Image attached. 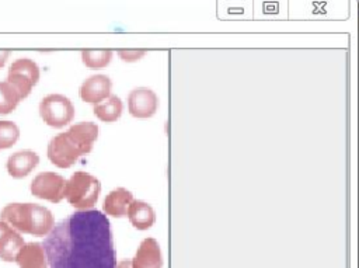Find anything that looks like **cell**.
I'll list each match as a JSON object with an SVG mask.
<instances>
[{"label":"cell","instance_id":"obj_1","mask_svg":"<svg viewBox=\"0 0 359 268\" xmlns=\"http://www.w3.org/2000/svg\"><path fill=\"white\" fill-rule=\"evenodd\" d=\"M42 247L50 268H115L111 223L97 209L77 210L53 226Z\"/></svg>","mask_w":359,"mask_h":268},{"label":"cell","instance_id":"obj_2","mask_svg":"<svg viewBox=\"0 0 359 268\" xmlns=\"http://www.w3.org/2000/svg\"><path fill=\"white\" fill-rule=\"evenodd\" d=\"M1 222L7 223L18 233L45 237L55 226L52 212L38 203L11 202L0 212Z\"/></svg>","mask_w":359,"mask_h":268},{"label":"cell","instance_id":"obj_3","mask_svg":"<svg viewBox=\"0 0 359 268\" xmlns=\"http://www.w3.org/2000/svg\"><path fill=\"white\" fill-rule=\"evenodd\" d=\"M101 182L97 177L86 171H76L69 181H66L65 198L77 210L93 209L98 201Z\"/></svg>","mask_w":359,"mask_h":268},{"label":"cell","instance_id":"obj_4","mask_svg":"<svg viewBox=\"0 0 359 268\" xmlns=\"http://www.w3.org/2000/svg\"><path fill=\"white\" fill-rule=\"evenodd\" d=\"M39 115L52 128H62L72 122L74 116L73 102L62 94H48L41 100Z\"/></svg>","mask_w":359,"mask_h":268},{"label":"cell","instance_id":"obj_5","mask_svg":"<svg viewBox=\"0 0 359 268\" xmlns=\"http://www.w3.org/2000/svg\"><path fill=\"white\" fill-rule=\"evenodd\" d=\"M39 76V67L34 60L28 58H20L10 65L6 81L18 93L20 98L24 100L28 97L32 87L38 83Z\"/></svg>","mask_w":359,"mask_h":268},{"label":"cell","instance_id":"obj_6","mask_svg":"<svg viewBox=\"0 0 359 268\" xmlns=\"http://www.w3.org/2000/svg\"><path fill=\"white\" fill-rule=\"evenodd\" d=\"M80 156H83L81 149L67 132L57 133L48 143V159L56 167L69 168L79 160Z\"/></svg>","mask_w":359,"mask_h":268},{"label":"cell","instance_id":"obj_7","mask_svg":"<svg viewBox=\"0 0 359 268\" xmlns=\"http://www.w3.org/2000/svg\"><path fill=\"white\" fill-rule=\"evenodd\" d=\"M66 180L52 171H43L31 181V194L36 198L57 203L65 198Z\"/></svg>","mask_w":359,"mask_h":268},{"label":"cell","instance_id":"obj_8","mask_svg":"<svg viewBox=\"0 0 359 268\" xmlns=\"http://www.w3.org/2000/svg\"><path fill=\"white\" fill-rule=\"evenodd\" d=\"M158 108L157 94L146 87L135 88L128 95V109L135 118H150Z\"/></svg>","mask_w":359,"mask_h":268},{"label":"cell","instance_id":"obj_9","mask_svg":"<svg viewBox=\"0 0 359 268\" xmlns=\"http://www.w3.org/2000/svg\"><path fill=\"white\" fill-rule=\"evenodd\" d=\"M112 81L107 74H94L87 77L80 87V97L84 102L98 104L111 95Z\"/></svg>","mask_w":359,"mask_h":268},{"label":"cell","instance_id":"obj_10","mask_svg":"<svg viewBox=\"0 0 359 268\" xmlns=\"http://www.w3.org/2000/svg\"><path fill=\"white\" fill-rule=\"evenodd\" d=\"M130 261L132 268H163L164 260L157 240L153 237L142 240L135 257Z\"/></svg>","mask_w":359,"mask_h":268},{"label":"cell","instance_id":"obj_11","mask_svg":"<svg viewBox=\"0 0 359 268\" xmlns=\"http://www.w3.org/2000/svg\"><path fill=\"white\" fill-rule=\"evenodd\" d=\"M39 163V156L32 150H20L13 153L7 163V171L13 178L27 177Z\"/></svg>","mask_w":359,"mask_h":268},{"label":"cell","instance_id":"obj_12","mask_svg":"<svg viewBox=\"0 0 359 268\" xmlns=\"http://www.w3.org/2000/svg\"><path fill=\"white\" fill-rule=\"evenodd\" d=\"M22 236L0 220V258L7 262L15 261V257L24 246Z\"/></svg>","mask_w":359,"mask_h":268},{"label":"cell","instance_id":"obj_13","mask_svg":"<svg viewBox=\"0 0 359 268\" xmlns=\"http://www.w3.org/2000/svg\"><path fill=\"white\" fill-rule=\"evenodd\" d=\"M15 262L20 268H48L45 250L42 244L36 241L24 243L15 257Z\"/></svg>","mask_w":359,"mask_h":268},{"label":"cell","instance_id":"obj_14","mask_svg":"<svg viewBox=\"0 0 359 268\" xmlns=\"http://www.w3.org/2000/svg\"><path fill=\"white\" fill-rule=\"evenodd\" d=\"M66 132L79 145L83 154H87L93 150V145L98 138V126L94 122L88 121L74 123Z\"/></svg>","mask_w":359,"mask_h":268},{"label":"cell","instance_id":"obj_15","mask_svg":"<svg viewBox=\"0 0 359 268\" xmlns=\"http://www.w3.org/2000/svg\"><path fill=\"white\" fill-rule=\"evenodd\" d=\"M133 201V195L126 188L112 189L105 198L102 203V210L114 217H121L126 215L128 206Z\"/></svg>","mask_w":359,"mask_h":268},{"label":"cell","instance_id":"obj_16","mask_svg":"<svg viewBox=\"0 0 359 268\" xmlns=\"http://www.w3.org/2000/svg\"><path fill=\"white\" fill-rule=\"evenodd\" d=\"M126 216L129 217L132 226L136 227L137 230L150 229L156 220V213L153 208L144 201H137V199H133L130 202L126 210Z\"/></svg>","mask_w":359,"mask_h":268},{"label":"cell","instance_id":"obj_17","mask_svg":"<svg viewBox=\"0 0 359 268\" xmlns=\"http://www.w3.org/2000/svg\"><path fill=\"white\" fill-rule=\"evenodd\" d=\"M123 111L122 100L118 95H109L107 100L94 104V114L102 122H115Z\"/></svg>","mask_w":359,"mask_h":268},{"label":"cell","instance_id":"obj_18","mask_svg":"<svg viewBox=\"0 0 359 268\" xmlns=\"http://www.w3.org/2000/svg\"><path fill=\"white\" fill-rule=\"evenodd\" d=\"M81 60L90 69H102L112 60L111 49H84L81 51Z\"/></svg>","mask_w":359,"mask_h":268},{"label":"cell","instance_id":"obj_19","mask_svg":"<svg viewBox=\"0 0 359 268\" xmlns=\"http://www.w3.org/2000/svg\"><path fill=\"white\" fill-rule=\"evenodd\" d=\"M20 101L18 93L7 81H0V114H10Z\"/></svg>","mask_w":359,"mask_h":268},{"label":"cell","instance_id":"obj_20","mask_svg":"<svg viewBox=\"0 0 359 268\" xmlns=\"http://www.w3.org/2000/svg\"><path fill=\"white\" fill-rule=\"evenodd\" d=\"M20 138V128L11 121H0V149L11 147Z\"/></svg>","mask_w":359,"mask_h":268},{"label":"cell","instance_id":"obj_21","mask_svg":"<svg viewBox=\"0 0 359 268\" xmlns=\"http://www.w3.org/2000/svg\"><path fill=\"white\" fill-rule=\"evenodd\" d=\"M146 55V49H118V56L125 62H136Z\"/></svg>","mask_w":359,"mask_h":268},{"label":"cell","instance_id":"obj_22","mask_svg":"<svg viewBox=\"0 0 359 268\" xmlns=\"http://www.w3.org/2000/svg\"><path fill=\"white\" fill-rule=\"evenodd\" d=\"M10 51L8 49H0V69L6 65V60L8 59Z\"/></svg>","mask_w":359,"mask_h":268},{"label":"cell","instance_id":"obj_23","mask_svg":"<svg viewBox=\"0 0 359 268\" xmlns=\"http://www.w3.org/2000/svg\"><path fill=\"white\" fill-rule=\"evenodd\" d=\"M115 268H132V261L130 260H123L121 262H116Z\"/></svg>","mask_w":359,"mask_h":268}]
</instances>
